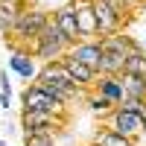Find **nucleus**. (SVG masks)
<instances>
[{"mask_svg":"<svg viewBox=\"0 0 146 146\" xmlns=\"http://www.w3.org/2000/svg\"><path fill=\"white\" fill-rule=\"evenodd\" d=\"M50 18L53 15L47 9H41V6L23 9L21 18L15 21V27H12V32H9V47H12V50H23V53H27L29 44L38 38V35L44 32V27L50 23Z\"/></svg>","mask_w":146,"mask_h":146,"instance_id":"nucleus-1","label":"nucleus"},{"mask_svg":"<svg viewBox=\"0 0 146 146\" xmlns=\"http://www.w3.org/2000/svg\"><path fill=\"white\" fill-rule=\"evenodd\" d=\"M35 82L41 85V88H47L53 96H58L64 105H70V102H76L79 96L85 94L76 82H73L70 76H67V70H64V64L62 62H53V64H41L38 67V76H35Z\"/></svg>","mask_w":146,"mask_h":146,"instance_id":"nucleus-2","label":"nucleus"},{"mask_svg":"<svg viewBox=\"0 0 146 146\" xmlns=\"http://www.w3.org/2000/svg\"><path fill=\"white\" fill-rule=\"evenodd\" d=\"M67 50H70V41L64 38V32L53 23V18H50V23L44 27V32L35 38L32 44H29V56L35 58V62H44V64H53V62H62V58L67 56Z\"/></svg>","mask_w":146,"mask_h":146,"instance_id":"nucleus-3","label":"nucleus"},{"mask_svg":"<svg viewBox=\"0 0 146 146\" xmlns=\"http://www.w3.org/2000/svg\"><path fill=\"white\" fill-rule=\"evenodd\" d=\"M21 105H23V111H41V114H53L62 120H67V108H70L58 96H53L47 88H41L38 82H29L21 91Z\"/></svg>","mask_w":146,"mask_h":146,"instance_id":"nucleus-4","label":"nucleus"},{"mask_svg":"<svg viewBox=\"0 0 146 146\" xmlns=\"http://www.w3.org/2000/svg\"><path fill=\"white\" fill-rule=\"evenodd\" d=\"M102 126L117 131V135H123V137H129V140H140V135H146V117L123 111V108H114L111 117H108Z\"/></svg>","mask_w":146,"mask_h":146,"instance_id":"nucleus-5","label":"nucleus"},{"mask_svg":"<svg viewBox=\"0 0 146 146\" xmlns=\"http://www.w3.org/2000/svg\"><path fill=\"white\" fill-rule=\"evenodd\" d=\"M67 120L53 117V114H41V111H21V129L23 135H56L58 129H64Z\"/></svg>","mask_w":146,"mask_h":146,"instance_id":"nucleus-6","label":"nucleus"},{"mask_svg":"<svg viewBox=\"0 0 146 146\" xmlns=\"http://www.w3.org/2000/svg\"><path fill=\"white\" fill-rule=\"evenodd\" d=\"M67 56L76 58L79 64L91 67L94 73H100V67H102V41L100 38H82L67 50Z\"/></svg>","mask_w":146,"mask_h":146,"instance_id":"nucleus-7","label":"nucleus"},{"mask_svg":"<svg viewBox=\"0 0 146 146\" xmlns=\"http://www.w3.org/2000/svg\"><path fill=\"white\" fill-rule=\"evenodd\" d=\"M94 15H96V27H100V38L117 35V32H123V27H126V18L117 15L105 0H94Z\"/></svg>","mask_w":146,"mask_h":146,"instance_id":"nucleus-8","label":"nucleus"},{"mask_svg":"<svg viewBox=\"0 0 146 146\" xmlns=\"http://www.w3.org/2000/svg\"><path fill=\"white\" fill-rule=\"evenodd\" d=\"M50 15H53V23L64 32V38L70 41V47L76 44V41H82V35H79V23H76V9H73V0H70V3H64V6H58V9H53Z\"/></svg>","mask_w":146,"mask_h":146,"instance_id":"nucleus-9","label":"nucleus"},{"mask_svg":"<svg viewBox=\"0 0 146 146\" xmlns=\"http://www.w3.org/2000/svg\"><path fill=\"white\" fill-rule=\"evenodd\" d=\"M73 9H76L79 35L82 38H100V27H96V15H94V0H73Z\"/></svg>","mask_w":146,"mask_h":146,"instance_id":"nucleus-10","label":"nucleus"},{"mask_svg":"<svg viewBox=\"0 0 146 146\" xmlns=\"http://www.w3.org/2000/svg\"><path fill=\"white\" fill-rule=\"evenodd\" d=\"M9 70L15 73V76H21L23 82H35V76H38V64H35V58L29 53H23V50H12L9 56Z\"/></svg>","mask_w":146,"mask_h":146,"instance_id":"nucleus-11","label":"nucleus"},{"mask_svg":"<svg viewBox=\"0 0 146 146\" xmlns=\"http://www.w3.org/2000/svg\"><path fill=\"white\" fill-rule=\"evenodd\" d=\"M62 64H64V70H67V76L79 85L82 91H88V88H96V79H100V73H94L91 67H85V64H79L76 58H70V56H64L62 58Z\"/></svg>","mask_w":146,"mask_h":146,"instance_id":"nucleus-12","label":"nucleus"},{"mask_svg":"<svg viewBox=\"0 0 146 146\" xmlns=\"http://www.w3.org/2000/svg\"><path fill=\"white\" fill-rule=\"evenodd\" d=\"M94 91L100 94V96H105V100L111 102L114 108L126 100V91H123V82H120V76H100Z\"/></svg>","mask_w":146,"mask_h":146,"instance_id":"nucleus-13","label":"nucleus"},{"mask_svg":"<svg viewBox=\"0 0 146 146\" xmlns=\"http://www.w3.org/2000/svg\"><path fill=\"white\" fill-rule=\"evenodd\" d=\"M23 9H27V6H23V0H0V32L9 35Z\"/></svg>","mask_w":146,"mask_h":146,"instance_id":"nucleus-14","label":"nucleus"},{"mask_svg":"<svg viewBox=\"0 0 146 146\" xmlns=\"http://www.w3.org/2000/svg\"><path fill=\"white\" fill-rule=\"evenodd\" d=\"M120 82H123L126 96H131V100H146V76H137V73H123Z\"/></svg>","mask_w":146,"mask_h":146,"instance_id":"nucleus-15","label":"nucleus"},{"mask_svg":"<svg viewBox=\"0 0 146 146\" xmlns=\"http://www.w3.org/2000/svg\"><path fill=\"white\" fill-rule=\"evenodd\" d=\"M94 146H137V140H129L117 131L100 126V131H94Z\"/></svg>","mask_w":146,"mask_h":146,"instance_id":"nucleus-16","label":"nucleus"},{"mask_svg":"<svg viewBox=\"0 0 146 146\" xmlns=\"http://www.w3.org/2000/svg\"><path fill=\"white\" fill-rule=\"evenodd\" d=\"M88 111H91L94 117H100V123H105V120L111 117V111H114V105L108 102L105 96H100V94L94 91V94L88 96Z\"/></svg>","mask_w":146,"mask_h":146,"instance_id":"nucleus-17","label":"nucleus"},{"mask_svg":"<svg viewBox=\"0 0 146 146\" xmlns=\"http://www.w3.org/2000/svg\"><path fill=\"white\" fill-rule=\"evenodd\" d=\"M126 73L146 76V53H143V44H137L135 50H129V56H126Z\"/></svg>","mask_w":146,"mask_h":146,"instance_id":"nucleus-18","label":"nucleus"},{"mask_svg":"<svg viewBox=\"0 0 146 146\" xmlns=\"http://www.w3.org/2000/svg\"><path fill=\"white\" fill-rule=\"evenodd\" d=\"M23 146H56V135H23Z\"/></svg>","mask_w":146,"mask_h":146,"instance_id":"nucleus-19","label":"nucleus"},{"mask_svg":"<svg viewBox=\"0 0 146 146\" xmlns=\"http://www.w3.org/2000/svg\"><path fill=\"white\" fill-rule=\"evenodd\" d=\"M105 3H108V6H111V9H114V12H117V15H123V18H126V21H129V18H131V9H129V6H126V3H123V0H105Z\"/></svg>","mask_w":146,"mask_h":146,"instance_id":"nucleus-20","label":"nucleus"},{"mask_svg":"<svg viewBox=\"0 0 146 146\" xmlns=\"http://www.w3.org/2000/svg\"><path fill=\"white\" fill-rule=\"evenodd\" d=\"M0 94H12V79L6 70H0Z\"/></svg>","mask_w":146,"mask_h":146,"instance_id":"nucleus-21","label":"nucleus"},{"mask_svg":"<svg viewBox=\"0 0 146 146\" xmlns=\"http://www.w3.org/2000/svg\"><path fill=\"white\" fill-rule=\"evenodd\" d=\"M0 108H3V111L12 108V94H0Z\"/></svg>","mask_w":146,"mask_h":146,"instance_id":"nucleus-22","label":"nucleus"},{"mask_svg":"<svg viewBox=\"0 0 146 146\" xmlns=\"http://www.w3.org/2000/svg\"><path fill=\"white\" fill-rule=\"evenodd\" d=\"M140 12H146V0H143V6H140Z\"/></svg>","mask_w":146,"mask_h":146,"instance_id":"nucleus-23","label":"nucleus"},{"mask_svg":"<svg viewBox=\"0 0 146 146\" xmlns=\"http://www.w3.org/2000/svg\"><path fill=\"white\" fill-rule=\"evenodd\" d=\"M0 146H6V140H3V137H0Z\"/></svg>","mask_w":146,"mask_h":146,"instance_id":"nucleus-24","label":"nucleus"},{"mask_svg":"<svg viewBox=\"0 0 146 146\" xmlns=\"http://www.w3.org/2000/svg\"><path fill=\"white\" fill-rule=\"evenodd\" d=\"M143 53H146V38H143Z\"/></svg>","mask_w":146,"mask_h":146,"instance_id":"nucleus-25","label":"nucleus"},{"mask_svg":"<svg viewBox=\"0 0 146 146\" xmlns=\"http://www.w3.org/2000/svg\"><path fill=\"white\" fill-rule=\"evenodd\" d=\"M0 111H3V108H0Z\"/></svg>","mask_w":146,"mask_h":146,"instance_id":"nucleus-26","label":"nucleus"},{"mask_svg":"<svg viewBox=\"0 0 146 146\" xmlns=\"http://www.w3.org/2000/svg\"><path fill=\"white\" fill-rule=\"evenodd\" d=\"M91 146H94V143H91Z\"/></svg>","mask_w":146,"mask_h":146,"instance_id":"nucleus-27","label":"nucleus"}]
</instances>
